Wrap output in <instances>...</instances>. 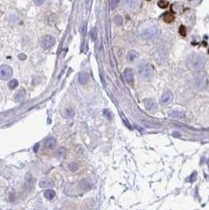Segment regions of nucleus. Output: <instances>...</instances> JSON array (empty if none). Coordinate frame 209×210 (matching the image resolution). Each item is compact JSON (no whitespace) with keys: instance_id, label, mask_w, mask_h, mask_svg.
<instances>
[{"instance_id":"9","label":"nucleus","mask_w":209,"mask_h":210,"mask_svg":"<svg viewBox=\"0 0 209 210\" xmlns=\"http://www.w3.org/2000/svg\"><path fill=\"white\" fill-rule=\"evenodd\" d=\"M39 186L43 188H50L53 186V182L51 180L48 178H43L41 180L39 181Z\"/></svg>"},{"instance_id":"6","label":"nucleus","mask_w":209,"mask_h":210,"mask_svg":"<svg viewBox=\"0 0 209 210\" xmlns=\"http://www.w3.org/2000/svg\"><path fill=\"white\" fill-rule=\"evenodd\" d=\"M124 78L125 81L130 85H133L135 82V78H134V73L131 68H126L124 72Z\"/></svg>"},{"instance_id":"26","label":"nucleus","mask_w":209,"mask_h":210,"mask_svg":"<svg viewBox=\"0 0 209 210\" xmlns=\"http://www.w3.org/2000/svg\"><path fill=\"white\" fill-rule=\"evenodd\" d=\"M103 115L105 116V117L109 120V121H111L112 119V113L109 112L108 110H105L103 111Z\"/></svg>"},{"instance_id":"10","label":"nucleus","mask_w":209,"mask_h":210,"mask_svg":"<svg viewBox=\"0 0 209 210\" xmlns=\"http://www.w3.org/2000/svg\"><path fill=\"white\" fill-rule=\"evenodd\" d=\"M127 9H135L139 5V0H125Z\"/></svg>"},{"instance_id":"34","label":"nucleus","mask_w":209,"mask_h":210,"mask_svg":"<svg viewBox=\"0 0 209 210\" xmlns=\"http://www.w3.org/2000/svg\"><path fill=\"white\" fill-rule=\"evenodd\" d=\"M146 1H151V0H146Z\"/></svg>"},{"instance_id":"14","label":"nucleus","mask_w":209,"mask_h":210,"mask_svg":"<svg viewBox=\"0 0 209 210\" xmlns=\"http://www.w3.org/2000/svg\"><path fill=\"white\" fill-rule=\"evenodd\" d=\"M56 146V139L53 138H49L45 142V146L47 149H53Z\"/></svg>"},{"instance_id":"18","label":"nucleus","mask_w":209,"mask_h":210,"mask_svg":"<svg viewBox=\"0 0 209 210\" xmlns=\"http://www.w3.org/2000/svg\"><path fill=\"white\" fill-rule=\"evenodd\" d=\"M164 21L166 22V23H171L173 22L175 20V16L174 14H172L171 13H166L164 15Z\"/></svg>"},{"instance_id":"31","label":"nucleus","mask_w":209,"mask_h":210,"mask_svg":"<svg viewBox=\"0 0 209 210\" xmlns=\"http://www.w3.org/2000/svg\"><path fill=\"white\" fill-rule=\"evenodd\" d=\"M33 1H34V3H35L37 6H41V5H43L45 2V0H33Z\"/></svg>"},{"instance_id":"13","label":"nucleus","mask_w":209,"mask_h":210,"mask_svg":"<svg viewBox=\"0 0 209 210\" xmlns=\"http://www.w3.org/2000/svg\"><path fill=\"white\" fill-rule=\"evenodd\" d=\"M80 186L83 188V190H90L92 189L93 184L87 180H83L80 182Z\"/></svg>"},{"instance_id":"30","label":"nucleus","mask_w":209,"mask_h":210,"mask_svg":"<svg viewBox=\"0 0 209 210\" xmlns=\"http://www.w3.org/2000/svg\"><path fill=\"white\" fill-rule=\"evenodd\" d=\"M91 38L94 40H96V39H97V32H96L95 28H93L91 30Z\"/></svg>"},{"instance_id":"20","label":"nucleus","mask_w":209,"mask_h":210,"mask_svg":"<svg viewBox=\"0 0 209 210\" xmlns=\"http://www.w3.org/2000/svg\"><path fill=\"white\" fill-rule=\"evenodd\" d=\"M55 191L53 190H46L44 193V196L47 199H49V200H51V199H53L54 197H55Z\"/></svg>"},{"instance_id":"32","label":"nucleus","mask_w":209,"mask_h":210,"mask_svg":"<svg viewBox=\"0 0 209 210\" xmlns=\"http://www.w3.org/2000/svg\"><path fill=\"white\" fill-rule=\"evenodd\" d=\"M18 58H20L21 60H24L26 58V55H24V54H19V55H18Z\"/></svg>"},{"instance_id":"16","label":"nucleus","mask_w":209,"mask_h":210,"mask_svg":"<svg viewBox=\"0 0 209 210\" xmlns=\"http://www.w3.org/2000/svg\"><path fill=\"white\" fill-rule=\"evenodd\" d=\"M66 154H67V150H66V149L64 148V147H61V148L58 149L57 151L56 156H57V157L58 158L59 160H62V159H63V158L65 157Z\"/></svg>"},{"instance_id":"15","label":"nucleus","mask_w":209,"mask_h":210,"mask_svg":"<svg viewBox=\"0 0 209 210\" xmlns=\"http://www.w3.org/2000/svg\"><path fill=\"white\" fill-rule=\"evenodd\" d=\"M24 98H25V93L23 90L18 91L14 95V99L16 102H21L24 99Z\"/></svg>"},{"instance_id":"21","label":"nucleus","mask_w":209,"mask_h":210,"mask_svg":"<svg viewBox=\"0 0 209 210\" xmlns=\"http://www.w3.org/2000/svg\"><path fill=\"white\" fill-rule=\"evenodd\" d=\"M74 114H75V112H74V110H72V109H71V108H67V109H65V116L67 117V118H72V117L74 116Z\"/></svg>"},{"instance_id":"22","label":"nucleus","mask_w":209,"mask_h":210,"mask_svg":"<svg viewBox=\"0 0 209 210\" xmlns=\"http://www.w3.org/2000/svg\"><path fill=\"white\" fill-rule=\"evenodd\" d=\"M157 5H158V6H159L160 8H161V9H165V8L168 7V5H169V3H168V2H167V1H165V0H160V1L158 2Z\"/></svg>"},{"instance_id":"4","label":"nucleus","mask_w":209,"mask_h":210,"mask_svg":"<svg viewBox=\"0 0 209 210\" xmlns=\"http://www.w3.org/2000/svg\"><path fill=\"white\" fill-rule=\"evenodd\" d=\"M157 33H158V30L156 27H150V28H148L144 31H142L141 36L145 39H151L156 37Z\"/></svg>"},{"instance_id":"5","label":"nucleus","mask_w":209,"mask_h":210,"mask_svg":"<svg viewBox=\"0 0 209 210\" xmlns=\"http://www.w3.org/2000/svg\"><path fill=\"white\" fill-rule=\"evenodd\" d=\"M13 70L9 65H2L0 67V79L1 80H8L12 77Z\"/></svg>"},{"instance_id":"7","label":"nucleus","mask_w":209,"mask_h":210,"mask_svg":"<svg viewBox=\"0 0 209 210\" xmlns=\"http://www.w3.org/2000/svg\"><path fill=\"white\" fill-rule=\"evenodd\" d=\"M55 43H56V40L53 36H45L43 40V46L45 49H50L54 46Z\"/></svg>"},{"instance_id":"23","label":"nucleus","mask_w":209,"mask_h":210,"mask_svg":"<svg viewBox=\"0 0 209 210\" xmlns=\"http://www.w3.org/2000/svg\"><path fill=\"white\" fill-rule=\"evenodd\" d=\"M9 87L10 89H15L18 86V81L17 80H12L9 82Z\"/></svg>"},{"instance_id":"29","label":"nucleus","mask_w":209,"mask_h":210,"mask_svg":"<svg viewBox=\"0 0 209 210\" xmlns=\"http://www.w3.org/2000/svg\"><path fill=\"white\" fill-rule=\"evenodd\" d=\"M179 33L182 36H186V28L184 27V25H181L179 28Z\"/></svg>"},{"instance_id":"33","label":"nucleus","mask_w":209,"mask_h":210,"mask_svg":"<svg viewBox=\"0 0 209 210\" xmlns=\"http://www.w3.org/2000/svg\"><path fill=\"white\" fill-rule=\"evenodd\" d=\"M39 146V144H36V145L35 146V148H34V152H35V153H36V152L38 151Z\"/></svg>"},{"instance_id":"11","label":"nucleus","mask_w":209,"mask_h":210,"mask_svg":"<svg viewBox=\"0 0 209 210\" xmlns=\"http://www.w3.org/2000/svg\"><path fill=\"white\" fill-rule=\"evenodd\" d=\"M139 58V53L135 50H129L127 54V59L129 62H134Z\"/></svg>"},{"instance_id":"17","label":"nucleus","mask_w":209,"mask_h":210,"mask_svg":"<svg viewBox=\"0 0 209 210\" xmlns=\"http://www.w3.org/2000/svg\"><path fill=\"white\" fill-rule=\"evenodd\" d=\"M89 75L86 72H82L79 76V81L81 84H86L88 82Z\"/></svg>"},{"instance_id":"28","label":"nucleus","mask_w":209,"mask_h":210,"mask_svg":"<svg viewBox=\"0 0 209 210\" xmlns=\"http://www.w3.org/2000/svg\"><path fill=\"white\" fill-rule=\"evenodd\" d=\"M120 0H111V3H110V5H111V9H114L118 6V4L120 3Z\"/></svg>"},{"instance_id":"24","label":"nucleus","mask_w":209,"mask_h":210,"mask_svg":"<svg viewBox=\"0 0 209 210\" xmlns=\"http://www.w3.org/2000/svg\"><path fill=\"white\" fill-rule=\"evenodd\" d=\"M68 168H69V169H70V171H72V172H76L77 170H78V169H79V165H77L76 163H71V164H69V165H68Z\"/></svg>"},{"instance_id":"12","label":"nucleus","mask_w":209,"mask_h":210,"mask_svg":"<svg viewBox=\"0 0 209 210\" xmlns=\"http://www.w3.org/2000/svg\"><path fill=\"white\" fill-rule=\"evenodd\" d=\"M169 116L172 117V118H175V119H182L185 117V113L182 111H179V110H172L170 113H169Z\"/></svg>"},{"instance_id":"1","label":"nucleus","mask_w":209,"mask_h":210,"mask_svg":"<svg viewBox=\"0 0 209 210\" xmlns=\"http://www.w3.org/2000/svg\"><path fill=\"white\" fill-rule=\"evenodd\" d=\"M204 64L205 62L203 57H201L199 54H192L187 59L188 67L195 71H198L201 69L204 66Z\"/></svg>"},{"instance_id":"25","label":"nucleus","mask_w":209,"mask_h":210,"mask_svg":"<svg viewBox=\"0 0 209 210\" xmlns=\"http://www.w3.org/2000/svg\"><path fill=\"white\" fill-rule=\"evenodd\" d=\"M114 22L116 25H121L122 23H123V18L120 16V15H117L114 18Z\"/></svg>"},{"instance_id":"3","label":"nucleus","mask_w":209,"mask_h":210,"mask_svg":"<svg viewBox=\"0 0 209 210\" xmlns=\"http://www.w3.org/2000/svg\"><path fill=\"white\" fill-rule=\"evenodd\" d=\"M174 99V94L173 92L170 91V90H167L164 92L162 96L160 97V104L161 106H167L168 104H170Z\"/></svg>"},{"instance_id":"19","label":"nucleus","mask_w":209,"mask_h":210,"mask_svg":"<svg viewBox=\"0 0 209 210\" xmlns=\"http://www.w3.org/2000/svg\"><path fill=\"white\" fill-rule=\"evenodd\" d=\"M194 84L197 88H202V87L204 86V84H205L204 83V80L203 79V77H197L195 79Z\"/></svg>"},{"instance_id":"8","label":"nucleus","mask_w":209,"mask_h":210,"mask_svg":"<svg viewBox=\"0 0 209 210\" xmlns=\"http://www.w3.org/2000/svg\"><path fill=\"white\" fill-rule=\"evenodd\" d=\"M145 107L148 111L152 112V111H155L157 109V104L154 100L153 99H148L145 101Z\"/></svg>"},{"instance_id":"2","label":"nucleus","mask_w":209,"mask_h":210,"mask_svg":"<svg viewBox=\"0 0 209 210\" xmlns=\"http://www.w3.org/2000/svg\"><path fill=\"white\" fill-rule=\"evenodd\" d=\"M137 71L139 76L141 77V79L145 80H150L153 76V68L148 64H140L138 66Z\"/></svg>"},{"instance_id":"27","label":"nucleus","mask_w":209,"mask_h":210,"mask_svg":"<svg viewBox=\"0 0 209 210\" xmlns=\"http://www.w3.org/2000/svg\"><path fill=\"white\" fill-rule=\"evenodd\" d=\"M197 176H198V172H193V173L191 174V175L189 176V182H190V183H193V182H194L196 180H197Z\"/></svg>"}]
</instances>
